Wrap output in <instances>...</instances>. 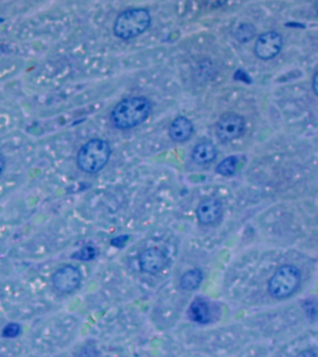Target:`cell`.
Segmentation results:
<instances>
[{"label":"cell","mask_w":318,"mask_h":357,"mask_svg":"<svg viewBox=\"0 0 318 357\" xmlns=\"http://www.w3.org/2000/svg\"><path fill=\"white\" fill-rule=\"evenodd\" d=\"M81 273L78 268L66 265L59 269L52 276V284L56 290L62 293L71 292L80 284Z\"/></svg>","instance_id":"cell-7"},{"label":"cell","mask_w":318,"mask_h":357,"mask_svg":"<svg viewBox=\"0 0 318 357\" xmlns=\"http://www.w3.org/2000/svg\"><path fill=\"white\" fill-rule=\"evenodd\" d=\"M303 309L310 319L314 320L318 316V304L314 300H307L303 304Z\"/></svg>","instance_id":"cell-17"},{"label":"cell","mask_w":318,"mask_h":357,"mask_svg":"<svg viewBox=\"0 0 318 357\" xmlns=\"http://www.w3.org/2000/svg\"><path fill=\"white\" fill-rule=\"evenodd\" d=\"M312 89L314 90L315 94L318 96V73L315 74V76L313 77V79H312Z\"/></svg>","instance_id":"cell-22"},{"label":"cell","mask_w":318,"mask_h":357,"mask_svg":"<svg viewBox=\"0 0 318 357\" xmlns=\"http://www.w3.org/2000/svg\"><path fill=\"white\" fill-rule=\"evenodd\" d=\"M237 165L238 158L236 156H229L218 165L216 170L223 176H232L235 172Z\"/></svg>","instance_id":"cell-14"},{"label":"cell","mask_w":318,"mask_h":357,"mask_svg":"<svg viewBox=\"0 0 318 357\" xmlns=\"http://www.w3.org/2000/svg\"><path fill=\"white\" fill-rule=\"evenodd\" d=\"M151 16L145 9H131L117 16L114 23V33L121 39H133L150 26Z\"/></svg>","instance_id":"cell-3"},{"label":"cell","mask_w":318,"mask_h":357,"mask_svg":"<svg viewBox=\"0 0 318 357\" xmlns=\"http://www.w3.org/2000/svg\"><path fill=\"white\" fill-rule=\"evenodd\" d=\"M78 357H96V351L92 347L87 346L79 351Z\"/></svg>","instance_id":"cell-20"},{"label":"cell","mask_w":318,"mask_h":357,"mask_svg":"<svg viewBox=\"0 0 318 357\" xmlns=\"http://www.w3.org/2000/svg\"><path fill=\"white\" fill-rule=\"evenodd\" d=\"M96 256V251L93 246H84L80 251H77L72 255L73 259H76L82 262H89L94 259Z\"/></svg>","instance_id":"cell-16"},{"label":"cell","mask_w":318,"mask_h":357,"mask_svg":"<svg viewBox=\"0 0 318 357\" xmlns=\"http://www.w3.org/2000/svg\"><path fill=\"white\" fill-rule=\"evenodd\" d=\"M6 167V159L2 154H0V174L3 172Z\"/></svg>","instance_id":"cell-23"},{"label":"cell","mask_w":318,"mask_h":357,"mask_svg":"<svg viewBox=\"0 0 318 357\" xmlns=\"http://www.w3.org/2000/svg\"><path fill=\"white\" fill-rule=\"evenodd\" d=\"M256 29L251 23H243L235 31V39L239 42H248L254 38Z\"/></svg>","instance_id":"cell-15"},{"label":"cell","mask_w":318,"mask_h":357,"mask_svg":"<svg viewBox=\"0 0 318 357\" xmlns=\"http://www.w3.org/2000/svg\"><path fill=\"white\" fill-rule=\"evenodd\" d=\"M194 131V125L188 118L179 117L173 120L168 129L170 139L176 142H184L189 139Z\"/></svg>","instance_id":"cell-10"},{"label":"cell","mask_w":318,"mask_h":357,"mask_svg":"<svg viewBox=\"0 0 318 357\" xmlns=\"http://www.w3.org/2000/svg\"><path fill=\"white\" fill-rule=\"evenodd\" d=\"M21 333V326L17 323H10L2 330V336L5 338L12 339Z\"/></svg>","instance_id":"cell-18"},{"label":"cell","mask_w":318,"mask_h":357,"mask_svg":"<svg viewBox=\"0 0 318 357\" xmlns=\"http://www.w3.org/2000/svg\"><path fill=\"white\" fill-rule=\"evenodd\" d=\"M153 110L150 100L143 96L129 97L119 101L110 115L112 125L118 129H128L145 122Z\"/></svg>","instance_id":"cell-1"},{"label":"cell","mask_w":318,"mask_h":357,"mask_svg":"<svg viewBox=\"0 0 318 357\" xmlns=\"http://www.w3.org/2000/svg\"><path fill=\"white\" fill-rule=\"evenodd\" d=\"M245 122L243 117L236 114H226L219 119L215 132L218 139L223 142L239 138L245 131Z\"/></svg>","instance_id":"cell-5"},{"label":"cell","mask_w":318,"mask_h":357,"mask_svg":"<svg viewBox=\"0 0 318 357\" xmlns=\"http://www.w3.org/2000/svg\"><path fill=\"white\" fill-rule=\"evenodd\" d=\"M217 156V150L215 145L209 141H203L196 145L192 152L193 160L200 164H208L213 161Z\"/></svg>","instance_id":"cell-12"},{"label":"cell","mask_w":318,"mask_h":357,"mask_svg":"<svg viewBox=\"0 0 318 357\" xmlns=\"http://www.w3.org/2000/svg\"><path fill=\"white\" fill-rule=\"evenodd\" d=\"M2 21H3V20H2V19H0V22H2Z\"/></svg>","instance_id":"cell-25"},{"label":"cell","mask_w":318,"mask_h":357,"mask_svg":"<svg viewBox=\"0 0 318 357\" xmlns=\"http://www.w3.org/2000/svg\"><path fill=\"white\" fill-rule=\"evenodd\" d=\"M203 279V273L199 269H193L184 273L181 278V288L184 290H194L198 288Z\"/></svg>","instance_id":"cell-13"},{"label":"cell","mask_w":318,"mask_h":357,"mask_svg":"<svg viewBox=\"0 0 318 357\" xmlns=\"http://www.w3.org/2000/svg\"><path fill=\"white\" fill-rule=\"evenodd\" d=\"M128 238H129L128 235H120V236H117L116 238L112 239L111 244L114 245V246L121 247V246H123V245L127 243Z\"/></svg>","instance_id":"cell-19"},{"label":"cell","mask_w":318,"mask_h":357,"mask_svg":"<svg viewBox=\"0 0 318 357\" xmlns=\"http://www.w3.org/2000/svg\"><path fill=\"white\" fill-rule=\"evenodd\" d=\"M301 282V273L292 265L279 268L269 281L268 291L275 299H283L292 295Z\"/></svg>","instance_id":"cell-4"},{"label":"cell","mask_w":318,"mask_h":357,"mask_svg":"<svg viewBox=\"0 0 318 357\" xmlns=\"http://www.w3.org/2000/svg\"><path fill=\"white\" fill-rule=\"evenodd\" d=\"M110 156L111 148L106 140L90 139L78 151L77 163L85 172L97 173L105 167Z\"/></svg>","instance_id":"cell-2"},{"label":"cell","mask_w":318,"mask_h":357,"mask_svg":"<svg viewBox=\"0 0 318 357\" xmlns=\"http://www.w3.org/2000/svg\"><path fill=\"white\" fill-rule=\"evenodd\" d=\"M315 9H316V11H317L318 12V1L315 3Z\"/></svg>","instance_id":"cell-24"},{"label":"cell","mask_w":318,"mask_h":357,"mask_svg":"<svg viewBox=\"0 0 318 357\" xmlns=\"http://www.w3.org/2000/svg\"><path fill=\"white\" fill-rule=\"evenodd\" d=\"M223 206L221 202L215 198H206L201 201L196 208V217L202 224H211L221 217Z\"/></svg>","instance_id":"cell-9"},{"label":"cell","mask_w":318,"mask_h":357,"mask_svg":"<svg viewBox=\"0 0 318 357\" xmlns=\"http://www.w3.org/2000/svg\"><path fill=\"white\" fill-rule=\"evenodd\" d=\"M282 45L283 39L281 34L274 31H270L259 37L254 50L258 58L262 60H270L278 55Z\"/></svg>","instance_id":"cell-6"},{"label":"cell","mask_w":318,"mask_h":357,"mask_svg":"<svg viewBox=\"0 0 318 357\" xmlns=\"http://www.w3.org/2000/svg\"><path fill=\"white\" fill-rule=\"evenodd\" d=\"M297 357H316V355L313 351L307 350V351H301V353H299Z\"/></svg>","instance_id":"cell-21"},{"label":"cell","mask_w":318,"mask_h":357,"mask_svg":"<svg viewBox=\"0 0 318 357\" xmlns=\"http://www.w3.org/2000/svg\"><path fill=\"white\" fill-rule=\"evenodd\" d=\"M139 267L147 273L160 272L167 263V257L160 249L151 247L145 249L139 258Z\"/></svg>","instance_id":"cell-8"},{"label":"cell","mask_w":318,"mask_h":357,"mask_svg":"<svg viewBox=\"0 0 318 357\" xmlns=\"http://www.w3.org/2000/svg\"><path fill=\"white\" fill-rule=\"evenodd\" d=\"M188 317L197 324H207L211 320V312L207 301L203 298H196L188 309Z\"/></svg>","instance_id":"cell-11"}]
</instances>
